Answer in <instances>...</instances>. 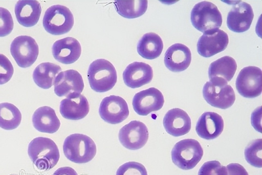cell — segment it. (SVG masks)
I'll use <instances>...</instances> for the list:
<instances>
[{
  "label": "cell",
  "mask_w": 262,
  "mask_h": 175,
  "mask_svg": "<svg viewBox=\"0 0 262 175\" xmlns=\"http://www.w3.org/2000/svg\"><path fill=\"white\" fill-rule=\"evenodd\" d=\"M28 154L35 166L41 170L53 168L60 157L56 143L50 138L42 137L35 138L30 142Z\"/></svg>",
  "instance_id": "cell-1"
},
{
  "label": "cell",
  "mask_w": 262,
  "mask_h": 175,
  "mask_svg": "<svg viewBox=\"0 0 262 175\" xmlns=\"http://www.w3.org/2000/svg\"><path fill=\"white\" fill-rule=\"evenodd\" d=\"M63 151L70 161L78 164L91 161L96 154V145L89 136L74 134L68 136L63 144Z\"/></svg>",
  "instance_id": "cell-2"
},
{
  "label": "cell",
  "mask_w": 262,
  "mask_h": 175,
  "mask_svg": "<svg viewBox=\"0 0 262 175\" xmlns=\"http://www.w3.org/2000/svg\"><path fill=\"white\" fill-rule=\"evenodd\" d=\"M87 76L91 89L98 93L111 90L117 80L114 66L104 59L93 61L89 65Z\"/></svg>",
  "instance_id": "cell-3"
},
{
  "label": "cell",
  "mask_w": 262,
  "mask_h": 175,
  "mask_svg": "<svg viewBox=\"0 0 262 175\" xmlns=\"http://www.w3.org/2000/svg\"><path fill=\"white\" fill-rule=\"evenodd\" d=\"M190 20L196 29L205 34L219 29L222 24V16L215 5L203 1L192 9Z\"/></svg>",
  "instance_id": "cell-4"
},
{
  "label": "cell",
  "mask_w": 262,
  "mask_h": 175,
  "mask_svg": "<svg viewBox=\"0 0 262 175\" xmlns=\"http://www.w3.org/2000/svg\"><path fill=\"white\" fill-rule=\"evenodd\" d=\"M202 92L206 101L215 107L227 109L231 107L235 100L233 88L222 79H210L204 85Z\"/></svg>",
  "instance_id": "cell-5"
},
{
  "label": "cell",
  "mask_w": 262,
  "mask_h": 175,
  "mask_svg": "<svg viewBox=\"0 0 262 175\" xmlns=\"http://www.w3.org/2000/svg\"><path fill=\"white\" fill-rule=\"evenodd\" d=\"M171 155L172 161L176 166L183 170H189L200 161L203 150L197 140L185 139L176 143Z\"/></svg>",
  "instance_id": "cell-6"
},
{
  "label": "cell",
  "mask_w": 262,
  "mask_h": 175,
  "mask_svg": "<svg viewBox=\"0 0 262 175\" xmlns=\"http://www.w3.org/2000/svg\"><path fill=\"white\" fill-rule=\"evenodd\" d=\"M74 23V19L71 11L68 7L60 5H53L48 8L42 20L45 30L54 35L69 32Z\"/></svg>",
  "instance_id": "cell-7"
},
{
  "label": "cell",
  "mask_w": 262,
  "mask_h": 175,
  "mask_svg": "<svg viewBox=\"0 0 262 175\" xmlns=\"http://www.w3.org/2000/svg\"><path fill=\"white\" fill-rule=\"evenodd\" d=\"M10 52L17 65L26 68L31 66L36 61L39 48L33 37L21 35L15 37L11 42Z\"/></svg>",
  "instance_id": "cell-8"
},
{
  "label": "cell",
  "mask_w": 262,
  "mask_h": 175,
  "mask_svg": "<svg viewBox=\"0 0 262 175\" xmlns=\"http://www.w3.org/2000/svg\"><path fill=\"white\" fill-rule=\"evenodd\" d=\"M236 89L244 97L252 98L261 93V70L255 66L242 69L235 81Z\"/></svg>",
  "instance_id": "cell-9"
},
{
  "label": "cell",
  "mask_w": 262,
  "mask_h": 175,
  "mask_svg": "<svg viewBox=\"0 0 262 175\" xmlns=\"http://www.w3.org/2000/svg\"><path fill=\"white\" fill-rule=\"evenodd\" d=\"M118 138L124 147L130 150H137L143 147L146 143L148 130L144 123L133 120L120 129Z\"/></svg>",
  "instance_id": "cell-10"
},
{
  "label": "cell",
  "mask_w": 262,
  "mask_h": 175,
  "mask_svg": "<svg viewBox=\"0 0 262 175\" xmlns=\"http://www.w3.org/2000/svg\"><path fill=\"white\" fill-rule=\"evenodd\" d=\"M99 114L105 122L116 124L126 119L129 115V110L125 100L122 97L111 95L101 101Z\"/></svg>",
  "instance_id": "cell-11"
},
{
  "label": "cell",
  "mask_w": 262,
  "mask_h": 175,
  "mask_svg": "<svg viewBox=\"0 0 262 175\" xmlns=\"http://www.w3.org/2000/svg\"><path fill=\"white\" fill-rule=\"evenodd\" d=\"M164 103V96L158 89L152 87L136 93L133 99V107L141 116H147L160 110Z\"/></svg>",
  "instance_id": "cell-12"
},
{
  "label": "cell",
  "mask_w": 262,
  "mask_h": 175,
  "mask_svg": "<svg viewBox=\"0 0 262 175\" xmlns=\"http://www.w3.org/2000/svg\"><path fill=\"white\" fill-rule=\"evenodd\" d=\"M229 42L227 34L217 29L203 34L197 43L198 53L204 57H209L226 49Z\"/></svg>",
  "instance_id": "cell-13"
},
{
  "label": "cell",
  "mask_w": 262,
  "mask_h": 175,
  "mask_svg": "<svg viewBox=\"0 0 262 175\" xmlns=\"http://www.w3.org/2000/svg\"><path fill=\"white\" fill-rule=\"evenodd\" d=\"M54 93L59 97H66L73 94H80L84 88L81 74L74 70L60 72L54 82Z\"/></svg>",
  "instance_id": "cell-14"
},
{
  "label": "cell",
  "mask_w": 262,
  "mask_h": 175,
  "mask_svg": "<svg viewBox=\"0 0 262 175\" xmlns=\"http://www.w3.org/2000/svg\"><path fill=\"white\" fill-rule=\"evenodd\" d=\"M253 17L254 13L251 5L245 2H239L228 12L227 25L233 32H244L250 28Z\"/></svg>",
  "instance_id": "cell-15"
},
{
  "label": "cell",
  "mask_w": 262,
  "mask_h": 175,
  "mask_svg": "<svg viewBox=\"0 0 262 175\" xmlns=\"http://www.w3.org/2000/svg\"><path fill=\"white\" fill-rule=\"evenodd\" d=\"M52 51L56 60L63 64H69L78 59L81 55V47L76 38L67 37L54 42Z\"/></svg>",
  "instance_id": "cell-16"
},
{
  "label": "cell",
  "mask_w": 262,
  "mask_h": 175,
  "mask_svg": "<svg viewBox=\"0 0 262 175\" xmlns=\"http://www.w3.org/2000/svg\"><path fill=\"white\" fill-rule=\"evenodd\" d=\"M124 83L132 89L140 88L149 83L153 77L152 68L143 62H133L123 72Z\"/></svg>",
  "instance_id": "cell-17"
},
{
  "label": "cell",
  "mask_w": 262,
  "mask_h": 175,
  "mask_svg": "<svg viewBox=\"0 0 262 175\" xmlns=\"http://www.w3.org/2000/svg\"><path fill=\"white\" fill-rule=\"evenodd\" d=\"M89 110L87 99L80 94L69 96L60 103L59 111L61 116L69 120L81 119L88 115Z\"/></svg>",
  "instance_id": "cell-18"
},
{
  "label": "cell",
  "mask_w": 262,
  "mask_h": 175,
  "mask_svg": "<svg viewBox=\"0 0 262 175\" xmlns=\"http://www.w3.org/2000/svg\"><path fill=\"white\" fill-rule=\"evenodd\" d=\"M191 60V53L188 47L182 43H174L170 46L164 55L166 67L173 72L185 70Z\"/></svg>",
  "instance_id": "cell-19"
},
{
  "label": "cell",
  "mask_w": 262,
  "mask_h": 175,
  "mask_svg": "<svg viewBox=\"0 0 262 175\" xmlns=\"http://www.w3.org/2000/svg\"><path fill=\"white\" fill-rule=\"evenodd\" d=\"M163 126L168 134L174 137H179L190 131L191 119L185 111L179 108H174L165 115Z\"/></svg>",
  "instance_id": "cell-20"
},
{
  "label": "cell",
  "mask_w": 262,
  "mask_h": 175,
  "mask_svg": "<svg viewBox=\"0 0 262 175\" xmlns=\"http://www.w3.org/2000/svg\"><path fill=\"white\" fill-rule=\"evenodd\" d=\"M224 126V120L221 115L214 112H206L199 118L195 131L201 138L212 140L221 134Z\"/></svg>",
  "instance_id": "cell-21"
},
{
  "label": "cell",
  "mask_w": 262,
  "mask_h": 175,
  "mask_svg": "<svg viewBox=\"0 0 262 175\" xmlns=\"http://www.w3.org/2000/svg\"><path fill=\"white\" fill-rule=\"evenodd\" d=\"M14 11L19 24L25 27H31L38 23L41 8L37 1L21 0L15 4Z\"/></svg>",
  "instance_id": "cell-22"
},
{
  "label": "cell",
  "mask_w": 262,
  "mask_h": 175,
  "mask_svg": "<svg viewBox=\"0 0 262 175\" xmlns=\"http://www.w3.org/2000/svg\"><path fill=\"white\" fill-rule=\"evenodd\" d=\"M34 128L41 133L53 134L59 128L60 122L54 109L43 106L38 108L32 116Z\"/></svg>",
  "instance_id": "cell-23"
},
{
  "label": "cell",
  "mask_w": 262,
  "mask_h": 175,
  "mask_svg": "<svg viewBox=\"0 0 262 175\" xmlns=\"http://www.w3.org/2000/svg\"><path fill=\"white\" fill-rule=\"evenodd\" d=\"M163 42L160 36L153 32L143 35L138 41L137 50L138 54L147 59H154L161 54Z\"/></svg>",
  "instance_id": "cell-24"
},
{
  "label": "cell",
  "mask_w": 262,
  "mask_h": 175,
  "mask_svg": "<svg viewBox=\"0 0 262 175\" xmlns=\"http://www.w3.org/2000/svg\"><path fill=\"white\" fill-rule=\"evenodd\" d=\"M236 69L235 59L225 56L211 63L208 68V76L210 79L220 78L228 82L234 76Z\"/></svg>",
  "instance_id": "cell-25"
},
{
  "label": "cell",
  "mask_w": 262,
  "mask_h": 175,
  "mask_svg": "<svg viewBox=\"0 0 262 175\" xmlns=\"http://www.w3.org/2000/svg\"><path fill=\"white\" fill-rule=\"evenodd\" d=\"M61 71V67L51 62H42L38 64L33 73L35 84L43 89H48L54 85L56 75Z\"/></svg>",
  "instance_id": "cell-26"
},
{
  "label": "cell",
  "mask_w": 262,
  "mask_h": 175,
  "mask_svg": "<svg viewBox=\"0 0 262 175\" xmlns=\"http://www.w3.org/2000/svg\"><path fill=\"white\" fill-rule=\"evenodd\" d=\"M117 13L123 17L133 19L143 15L147 8V1H116L114 2Z\"/></svg>",
  "instance_id": "cell-27"
},
{
  "label": "cell",
  "mask_w": 262,
  "mask_h": 175,
  "mask_svg": "<svg viewBox=\"0 0 262 175\" xmlns=\"http://www.w3.org/2000/svg\"><path fill=\"white\" fill-rule=\"evenodd\" d=\"M21 120V113L16 106L8 102L0 103V127L14 129L19 126Z\"/></svg>",
  "instance_id": "cell-28"
},
{
  "label": "cell",
  "mask_w": 262,
  "mask_h": 175,
  "mask_svg": "<svg viewBox=\"0 0 262 175\" xmlns=\"http://www.w3.org/2000/svg\"><path fill=\"white\" fill-rule=\"evenodd\" d=\"M261 139L250 142L245 149L246 160L252 166L261 167Z\"/></svg>",
  "instance_id": "cell-29"
},
{
  "label": "cell",
  "mask_w": 262,
  "mask_h": 175,
  "mask_svg": "<svg viewBox=\"0 0 262 175\" xmlns=\"http://www.w3.org/2000/svg\"><path fill=\"white\" fill-rule=\"evenodd\" d=\"M116 175H147V172L145 167L141 163L128 162L118 168Z\"/></svg>",
  "instance_id": "cell-30"
},
{
  "label": "cell",
  "mask_w": 262,
  "mask_h": 175,
  "mask_svg": "<svg viewBox=\"0 0 262 175\" xmlns=\"http://www.w3.org/2000/svg\"><path fill=\"white\" fill-rule=\"evenodd\" d=\"M198 175H227L226 167L216 160L204 163L200 168Z\"/></svg>",
  "instance_id": "cell-31"
},
{
  "label": "cell",
  "mask_w": 262,
  "mask_h": 175,
  "mask_svg": "<svg viewBox=\"0 0 262 175\" xmlns=\"http://www.w3.org/2000/svg\"><path fill=\"white\" fill-rule=\"evenodd\" d=\"M14 27L12 15L8 10L0 7V37L9 35Z\"/></svg>",
  "instance_id": "cell-32"
},
{
  "label": "cell",
  "mask_w": 262,
  "mask_h": 175,
  "mask_svg": "<svg viewBox=\"0 0 262 175\" xmlns=\"http://www.w3.org/2000/svg\"><path fill=\"white\" fill-rule=\"evenodd\" d=\"M14 69L9 59L0 54V85L8 82L12 77Z\"/></svg>",
  "instance_id": "cell-33"
},
{
  "label": "cell",
  "mask_w": 262,
  "mask_h": 175,
  "mask_svg": "<svg viewBox=\"0 0 262 175\" xmlns=\"http://www.w3.org/2000/svg\"><path fill=\"white\" fill-rule=\"evenodd\" d=\"M226 169L227 175H249L245 168L238 163H230Z\"/></svg>",
  "instance_id": "cell-34"
},
{
  "label": "cell",
  "mask_w": 262,
  "mask_h": 175,
  "mask_svg": "<svg viewBox=\"0 0 262 175\" xmlns=\"http://www.w3.org/2000/svg\"><path fill=\"white\" fill-rule=\"evenodd\" d=\"M53 175H78V174L73 168L66 166L59 168Z\"/></svg>",
  "instance_id": "cell-35"
},
{
  "label": "cell",
  "mask_w": 262,
  "mask_h": 175,
  "mask_svg": "<svg viewBox=\"0 0 262 175\" xmlns=\"http://www.w3.org/2000/svg\"><path fill=\"white\" fill-rule=\"evenodd\" d=\"M11 175H14V174H11Z\"/></svg>",
  "instance_id": "cell-36"
}]
</instances>
